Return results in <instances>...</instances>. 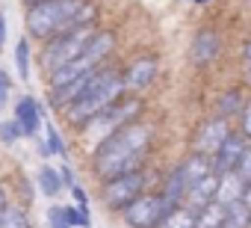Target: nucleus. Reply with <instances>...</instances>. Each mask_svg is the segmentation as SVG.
Segmentation results:
<instances>
[{"mask_svg":"<svg viewBox=\"0 0 251 228\" xmlns=\"http://www.w3.org/2000/svg\"><path fill=\"white\" fill-rule=\"evenodd\" d=\"M151 140H154V131L145 122H130V125L118 128L95 148V154H92L95 175L100 181H109V178L127 175V172H139Z\"/></svg>","mask_w":251,"mask_h":228,"instance_id":"nucleus-1","label":"nucleus"},{"mask_svg":"<svg viewBox=\"0 0 251 228\" xmlns=\"http://www.w3.org/2000/svg\"><path fill=\"white\" fill-rule=\"evenodd\" d=\"M216 190H219V175H207V178H201L198 184H192V187H189V193H186V199H183L186 210L201 213L207 204H213V201H216Z\"/></svg>","mask_w":251,"mask_h":228,"instance_id":"nucleus-13","label":"nucleus"},{"mask_svg":"<svg viewBox=\"0 0 251 228\" xmlns=\"http://www.w3.org/2000/svg\"><path fill=\"white\" fill-rule=\"evenodd\" d=\"M242 59L251 65V39H248V42H245V48H242Z\"/></svg>","mask_w":251,"mask_h":228,"instance_id":"nucleus-35","label":"nucleus"},{"mask_svg":"<svg viewBox=\"0 0 251 228\" xmlns=\"http://www.w3.org/2000/svg\"><path fill=\"white\" fill-rule=\"evenodd\" d=\"M180 172H183L186 184L192 187V184H198L201 178L213 175V157H207V154H189V157L180 163Z\"/></svg>","mask_w":251,"mask_h":228,"instance_id":"nucleus-16","label":"nucleus"},{"mask_svg":"<svg viewBox=\"0 0 251 228\" xmlns=\"http://www.w3.org/2000/svg\"><path fill=\"white\" fill-rule=\"evenodd\" d=\"M145 172H127V175H118V178H109L103 181L100 187V201L106 210H124L130 201H136L142 193H145Z\"/></svg>","mask_w":251,"mask_h":228,"instance_id":"nucleus-7","label":"nucleus"},{"mask_svg":"<svg viewBox=\"0 0 251 228\" xmlns=\"http://www.w3.org/2000/svg\"><path fill=\"white\" fill-rule=\"evenodd\" d=\"M239 134H242L245 140H251V98L245 101V107H242V113H239Z\"/></svg>","mask_w":251,"mask_h":228,"instance_id":"nucleus-28","label":"nucleus"},{"mask_svg":"<svg viewBox=\"0 0 251 228\" xmlns=\"http://www.w3.org/2000/svg\"><path fill=\"white\" fill-rule=\"evenodd\" d=\"M71 193H74V199H77V207H80L83 213H89V196L83 193V187H77V184H74V187H71Z\"/></svg>","mask_w":251,"mask_h":228,"instance_id":"nucleus-32","label":"nucleus"},{"mask_svg":"<svg viewBox=\"0 0 251 228\" xmlns=\"http://www.w3.org/2000/svg\"><path fill=\"white\" fill-rule=\"evenodd\" d=\"M45 142H48L50 154H56V157H65V142H62V137H59V131H56L53 125H48V128H45Z\"/></svg>","mask_w":251,"mask_h":228,"instance_id":"nucleus-25","label":"nucleus"},{"mask_svg":"<svg viewBox=\"0 0 251 228\" xmlns=\"http://www.w3.org/2000/svg\"><path fill=\"white\" fill-rule=\"evenodd\" d=\"M248 228H251V219H248Z\"/></svg>","mask_w":251,"mask_h":228,"instance_id":"nucleus-40","label":"nucleus"},{"mask_svg":"<svg viewBox=\"0 0 251 228\" xmlns=\"http://www.w3.org/2000/svg\"><path fill=\"white\" fill-rule=\"evenodd\" d=\"M198 3H207V0H198Z\"/></svg>","mask_w":251,"mask_h":228,"instance_id":"nucleus-39","label":"nucleus"},{"mask_svg":"<svg viewBox=\"0 0 251 228\" xmlns=\"http://www.w3.org/2000/svg\"><path fill=\"white\" fill-rule=\"evenodd\" d=\"M9 86H12V83H9V74L0 68V107H3L6 98H9Z\"/></svg>","mask_w":251,"mask_h":228,"instance_id":"nucleus-31","label":"nucleus"},{"mask_svg":"<svg viewBox=\"0 0 251 228\" xmlns=\"http://www.w3.org/2000/svg\"><path fill=\"white\" fill-rule=\"evenodd\" d=\"M186 193H189V184H186V178H183L180 166H175V169H172V175L166 178L163 199H166V204H169V207H180V201L186 199Z\"/></svg>","mask_w":251,"mask_h":228,"instance_id":"nucleus-17","label":"nucleus"},{"mask_svg":"<svg viewBox=\"0 0 251 228\" xmlns=\"http://www.w3.org/2000/svg\"><path fill=\"white\" fill-rule=\"evenodd\" d=\"M0 36H6V18H3V9H0Z\"/></svg>","mask_w":251,"mask_h":228,"instance_id":"nucleus-36","label":"nucleus"},{"mask_svg":"<svg viewBox=\"0 0 251 228\" xmlns=\"http://www.w3.org/2000/svg\"><path fill=\"white\" fill-rule=\"evenodd\" d=\"M236 175H239L242 181H251V145H248V151L242 154V160H239V166H236Z\"/></svg>","mask_w":251,"mask_h":228,"instance_id":"nucleus-30","label":"nucleus"},{"mask_svg":"<svg viewBox=\"0 0 251 228\" xmlns=\"http://www.w3.org/2000/svg\"><path fill=\"white\" fill-rule=\"evenodd\" d=\"M62 213L71 228H89V213H83L80 207H62Z\"/></svg>","mask_w":251,"mask_h":228,"instance_id":"nucleus-26","label":"nucleus"},{"mask_svg":"<svg viewBox=\"0 0 251 228\" xmlns=\"http://www.w3.org/2000/svg\"><path fill=\"white\" fill-rule=\"evenodd\" d=\"M121 95H124V80H121V74L109 65V68L103 71V77H100L83 98H77L74 104H68V107L62 110V116H65L68 125L83 128L86 122H92L95 116H100L103 110H109Z\"/></svg>","mask_w":251,"mask_h":228,"instance_id":"nucleus-3","label":"nucleus"},{"mask_svg":"<svg viewBox=\"0 0 251 228\" xmlns=\"http://www.w3.org/2000/svg\"><path fill=\"white\" fill-rule=\"evenodd\" d=\"M157 228H195V213L186 210V207H172Z\"/></svg>","mask_w":251,"mask_h":228,"instance_id":"nucleus-20","label":"nucleus"},{"mask_svg":"<svg viewBox=\"0 0 251 228\" xmlns=\"http://www.w3.org/2000/svg\"><path fill=\"white\" fill-rule=\"evenodd\" d=\"M21 137H24V131H21V125H18L15 119L0 125V140H3V142H15V140H21Z\"/></svg>","mask_w":251,"mask_h":228,"instance_id":"nucleus-27","label":"nucleus"},{"mask_svg":"<svg viewBox=\"0 0 251 228\" xmlns=\"http://www.w3.org/2000/svg\"><path fill=\"white\" fill-rule=\"evenodd\" d=\"M95 33H98V24H86V27H74V30H65V33L48 39V42H45V51H42V57H39L42 71L50 77V74H56L59 68L71 65V62L92 45Z\"/></svg>","mask_w":251,"mask_h":228,"instance_id":"nucleus-4","label":"nucleus"},{"mask_svg":"<svg viewBox=\"0 0 251 228\" xmlns=\"http://www.w3.org/2000/svg\"><path fill=\"white\" fill-rule=\"evenodd\" d=\"M15 122L21 125L24 137H39L42 128V104L33 95H24L15 101Z\"/></svg>","mask_w":251,"mask_h":228,"instance_id":"nucleus-12","label":"nucleus"},{"mask_svg":"<svg viewBox=\"0 0 251 228\" xmlns=\"http://www.w3.org/2000/svg\"><path fill=\"white\" fill-rule=\"evenodd\" d=\"M169 210H172V207L166 204L163 193H160V196L142 193L136 201H130L127 207L121 210V216H124V222H127L130 228H157L160 219H163Z\"/></svg>","mask_w":251,"mask_h":228,"instance_id":"nucleus-8","label":"nucleus"},{"mask_svg":"<svg viewBox=\"0 0 251 228\" xmlns=\"http://www.w3.org/2000/svg\"><path fill=\"white\" fill-rule=\"evenodd\" d=\"M0 48H3V36H0Z\"/></svg>","mask_w":251,"mask_h":228,"instance_id":"nucleus-38","label":"nucleus"},{"mask_svg":"<svg viewBox=\"0 0 251 228\" xmlns=\"http://www.w3.org/2000/svg\"><path fill=\"white\" fill-rule=\"evenodd\" d=\"M39 190H42L45 196H56V193L62 190V178H59V172L50 169V166H42V169H39Z\"/></svg>","mask_w":251,"mask_h":228,"instance_id":"nucleus-21","label":"nucleus"},{"mask_svg":"<svg viewBox=\"0 0 251 228\" xmlns=\"http://www.w3.org/2000/svg\"><path fill=\"white\" fill-rule=\"evenodd\" d=\"M15 68L21 80H30V42L27 39H18L15 45Z\"/></svg>","mask_w":251,"mask_h":228,"instance_id":"nucleus-22","label":"nucleus"},{"mask_svg":"<svg viewBox=\"0 0 251 228\" xmlns=\"http://www.w3.org/2000/svg\"><path fill=\"white\" fill-rule=\"evenodd\" d=\"M6 207H9V201H6V190H3V184H0V216L6 213Z\"/></svg>","mask_w":251,"mask_h":228,"instance_id":"nucleus-34","label":"nucleus"},{"mask_svg":"<svg viewBox=\"0 0 251 228\" xmlns=\"http://www.w3.org/2000/svg\"><path fill=\"white\" fill-rule=\"evenodd\" d=\"M219 54V36L216 30H198L195 39H192V48H189V59L195 65H210Z\"/></svg>","mask_w":251,"mask_h":228,"instance_id":"nucleus-14","label":"nucleus"},{"mask_svg":"<svg viewBox=\"0 0 251 228\" xmlns=\"http://www.w3.org/2000/svg\"><path fill=\"white\" fill-rule=\"evenodd\" d=\"M115 51V33L112 30H98L95 33V39H92V45L71 62V65H65V68H59L56 74H50L48 77V86L50 89H59V86H68L71 80H77L80 74H89V71H95V68H100V65H106V59H109V54Z\"/></svg>","mask_w":251,"mask_h":228,"instance_id":"nucleus-5","label":"nucleus"},{"mask_svg":"<svg viewBox=\"0 0 251 228\" xmlns=\"http://www.w3.org/2000/svg\"><path fill=\"white\" fill-rule=\"evenodd\" d=\"M225 219H227V207L213 201L201 213H195V228H225Z\"/></svg>","mask_w":251,"mask_h":228,"instance_id":"nucleus-19","label":"nucleus"},{"mask_svg":"<svg viewBox=\"0 0 251 228\" xmlns=\"http://www.w3.org/2000/svg\"><path fill=\"white\" fill-rule=\"evenodd\" d=\"M0 228H33L30 225V216L21 210V207H6V213L0 216Z\"/></svg>","mask_w":251,"mask_h":228,"instance_id":"nucleus-24","label":"nucleus"},{"mask_svg":"<svg viewBox=\"0 0 251 228\" xmlns=\"http://www.w3.org/2000/svg\"><path fill=\"white\" fill-rule=\"evenodd\" d=\"M139 113H142V98L139 95H133V98H118L109 110H103L100 116H95L92 122L83 125V140L98 148L109 134H115L118 128L136 122Z\"/></svg>","mask_w":251,"mask_h":228,"instance_id":"nucleus-6","label":"nucleus"},{"mask_svg":"<svg viewBox=\"0 0 251 228\" xmlns=\"http://www.w3.org/2000/svg\"><path fill=\"white\" fill-rule=\"evenodd\" d=\"M157 74H160V59H157V57L148 54V57L133 59V62L127 65V71L121 74V80H124V92H133V95L148 92V89L154 86Z\"/></svg>","mask_w":251,"mask_h":228,"instance_id":"nucleus-10","label":"nucleus"},{"mask_svg":"<svg viewBox=\"0 0 251 228\" xmlns=\"http://www.w3.org/2000/svg\"><path fill=\"white\" fill-rule=\"evenodd\" d=\"M248 219H251V210H248L242 201H236V204H230V207H227L225 228H248Z\"/></svg>","mask_w":251,"mask_h":228,"instance_id":"nucleus-23","label":"nucleus"},{"mask_svg":"<svg viewBox=\"0 0 251 228\" xmlns=\"http://www.w3.org/2000/svg\"><path fill=\"white\" fill-rule=\"evenodd\" d=\"M98 24V6L92 0H45V3H33L24 12V27L27 36L48 42L65 30Z\"/></svg>","mask_w":251,"mask_h":228,"instance_id":"nucleus-2","label":"nucleus"},{"mask_svg":"<svg viewBox=\"0 0 251 228\" xmlns=\"http://www.w3.org/2000/svg\"><path fill=\"white\" fill-rule=\"evenodd\" d=\"M242 107H245L242 92H239V89H230V92L219 95V101H216V116H222V119L230 122L233 116H239V113H242Z\"/></svg>","mask_w":251,"mask_h":228,"instance_id":"nucleus-18","label":"nucleus"},{"mask_svg":"<svg viewBox=\"0 0 251 228\" xmlns=\"http://www.w3.org/2000/svg\"><path fill=\"white\" fill-rule=\"evenodd\" d=\"M48 225L50 228H71L68 219H65V213H62V207H50L48 210Z\"/></svg>","mask_w":251,"mask_h":228,"instance_id":"nucleus-29","label":"nucleus"},{"mask_svg":"<svg viewBox=\"0 0 251 228\" xmlns=\"http://www.w3.org/2000/svg\"><path fill=\"white\" fill-rule=\"evenodd\" d=\"M242 187H245V181H242L236 172L222 175V178H219V190H216V201H219L222 207L236 204V201L242 199Z\"/></svg>","mask_w":251,"mask_h":228,"instance_id":"nucleus-15","label":"nucleus"},{"mask_svg":"<svg viewBox=\"0 0 251 228\" xmlns=\"http://www.w3.org/2000/svg\"><path fill=\"white\" fill-rule=\"evenodd\" d=\"M230 134H233V131H230V122L222 119V116H213V119H207V122L195 131V137H192V148H195V154H207V157H213V154L225 145V140H227Z\"/></svg>","mask_w":251,"mask_h":228,"instance_id":"nucleus-9","label":"nucleus"},{"mask_svg":"<svg viewBox=\"0 0 251 228\" xmlns=\"http://www.w3.org/2000/svg\"><path fill=\"white\" fill-rule=\"evenodd\" d=\"M33 3H45V0H24V6H33Z\"/></svg>","mask_w":251,"mask_h":228,"instance_id":"nucleus-37","label":"nucleus"},{"mask_svg":"<svg viewBox=\"0 0 251 228\" xmlns=\"http://www.w3.org/2000/svg\"><path fill=\"white\" fill-rule=\"evenodd\" d=\"M248 151V140L239 134V131H233L227 140H225V145L213 154V175H227V172H236V166H239V160H242V154Z\"/></svg>","mask_w":251,"mask_h":228,"instance_id":"nucleus-11","label":"nucleus"},{"mask_svg":"<svg viewBox=\"0 0 251 228\" xmlns=\"http://www.w3.org/2000/svg\"><path fill=\"white\" fill-rule=\"evenodd\" d=\"M248 210H251V181H245V187H242V199H239Z\"/></svg>","mask_w":251,"mask_h":228,"instance_id":"nucleus-33","label":"nucleus"}]
</instances>
